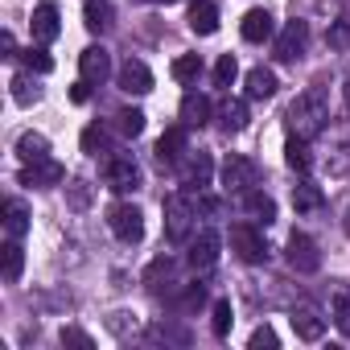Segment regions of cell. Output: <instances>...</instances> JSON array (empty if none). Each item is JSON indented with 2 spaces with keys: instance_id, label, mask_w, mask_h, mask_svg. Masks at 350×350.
<instances>
[{
  "instance_id": "15",
  "label": "cell",
  "mask_w": 350,
  "mask_h": 350,
  "mask_svg": "<svg viewBox=\"0 0 350 350\" xmlns=\"http://www.w3.org/2000/svg\"><path fill=\"white\" fill-rule=\"evenodd\" d=\"M29 33H33V42H54L58 33H62V21H58V9L54 5H38L33 9V21H29Z\"/></svg>"
},
{
  "instance_id": "6",
  "label": "cell",
  "mask_w": 350,
  "mask_h": 350,
  "mask_svg": "<svg viewBox=\"0 0 350 350\" xmlns=\"http://www.w3.org/2000/svg\"><path fill=\"white\" fill-rule=\"evenodd\" d=\"M231 252H235L243 264H264V260H268V243H264V235H260L252 223H235V227H231Z\"/></svg>"
},
{
  "instance_id": "35",
  "label": "cell",
  "mask_w": 350,
  "mask_h": 350,
  "mask_svg": "<svg viewBox=\"0 0 350 350\" xmlns=\"http://www.w3.org/2000/svg\"><path fill=\"white\" fill-rule=\"evenodd\" d=\"M21 58H25V70H33V75H50V70H54V58H50L42 46H29Z\"/></svg>"
},
{
  "instance_id": "44",
  "label": "cell",
  "mask_w": 350,
  "mask_h": 350,
  "mask_svg": "<svg viewBox=\"0 0 350 350\" xmlns=\"http://www.w3.org/2000/svg\"><path fill=\"white\" fill-rule=\"evenodd\" d=\"M144 5H173V0H144Z\"/></svg>"
},
{
  "instance_id": "8",
  "label": "cell",
  "mask_w": 350,
  "mask_h": 350,
  "mask_svg": "<svg viewBox=\"0 0 350 350\" xmlns=\"http://www.w3.org/2000/svg\"><path fill=\"white\" fill-rule=\"evenodd\" d=\"M305 46H309V21H301V17L276 33V58L280 62H297L305 54Z\"/></svg>"
},
{
  "instance_id": "26",
  "label": "cell",
  "mask_w": 350,
  "mask_h": 350,
  "mask_svg": "<svg viewBox=\"0 0 350 350\" xmlns=\"http://www.w3.org/2000/svg\"><path fill=\"white\" fill-rule=\"evenodd\" d=\"M243 211H247L256 223H264V227L276 219V202H272L268 194H260V190H247V194H243Z\"/></svg>"
},
{
  "instance_id": "17",
  "label": "cell",
  "mask_w": 350,
  "mask_h": 350,
  "mask_svg": "<svg viewBox=\"0 0 350 350\" xmlns=\"http://www.w3.org/2000/svg\"><path fill=\"white\" fill-rule=\"evenodd\" d=\"M243 42H252V46H260V42H268L272 33H276V21H272V13L268 9H252L247 17H243Z\"/></svg>"
},
{
  "instance_id": "33",
  "label": "cell",
  "mask_w": 350,
  "mask_h": 350,
  "mask_svg": "<svg viewBox=\"0 0 350 350\" xmlns=\"http://www.w3.org/2000/svg\"><path fill=\"white\" fill-rule=\"evenodd\" d=\"M116 132H124V136H140V132H144V111H136V107L116 111Z\"/></svg>"
},
{
  "instance_id": "30",
  "label": "cell",
  "mask_w": 350,
  "mask_h": 350,
  "mask_svg": "<svg viewBox=\"0 0 350 350\" xmlns=\"http://www.w3.org/2000/svg\"><path fill=\"white\" fill-rule=\"evenodd\" d=\"M9 87H13V99H17L21 107H29V103H38V99H42V87H38V79H33V70H25V75H17V79H13Z\"/></svg>"
},
{
  "instance_id": "14",
  "label": "cell",
  "mask_w": 350,
  "mask_h": 350,
  "mask_svg": "<svg viewBox=\"0 0 350 350\" xmlns=\"http://www.w3.org/2000/svg\"><path fill=\"white\" fill-rule=\"evenodd\" d=\"M293 329H297V338L317 342V338L325 334V317H321V309H317V305H309V301H301V305L293 309Z\"/></svg>"
},
{
  "instance_id": "31",
  "label": "cell",
  "mask_w": 350,
  "mask_h": 350,
  "mask_svg": "<svg viewBox=\"0 0 350 350\" xmlns=\"http://www.w3.org/2000/svg\"><path fill=\"white\" fill-rule=\"evenodd\" d=\"M169 75L178 79V83H198V75H202V58H198V54H182V58H173Z\"/></svg>"
},
{
  "instance_id": "38",
  "label": "cell",
  "mask_w": 350,
  "mask_h": 350,
  "mask_svg": "<svg viewBox=\"0 0 350 350\" xmlns=\"http://www.w3.org/2000/svg\"><path fill=\"white\" fill-rule=\"evenodd\" d=\"M329 46H334V50H346V46H350V17L334 21V29H329Z\"/></svg>"
},
{
  "instance_id": "13",
  "label": "cell",
  "mask_w": 350,
  "mask_h": 350,
  "mask_svg": "<svg viewBox=\"0 0 350 350\" xmlns=\"http://www.w3.org/2000/svg\"><path fill=\"white\" fill-rule=\"evenodd\" d=\"M79 70H83V79H87L91 87H103L107 75H111V54H107L103 46H87V50L79 54Z\"/></svg>"
},
{
  "instance_id": "32",
  "label": "cell",
  "mask_w": 350,
  "mask_h": 350,
  "mask_svg": "<svg viewBox=\"0 0 350 350\" xmlns=\"http://www.w3.org/2000/svg\"><path fill=\"white\" fill-rule=\"evenodd\" d=\"M334 325H338L342 338H350V288L334 293Z\"/></svg>"
},
{
  "instance_id": "1",
  "label": "cell",
  "mask_w": 350,
  "mask_h": 350,
  "mask_svg": "<svg viewBox=\"0 0 350 350\" xmlns=\"http://www.w3.org/2000/svg\"><path fill=\"white\" fill-rule=\"evenodd\" d=\"M325 120H329V103H325L321 91H305V95H297L293 107H288V132H293V136L313 140V136L325 128Z\"/></svg>"
},
{
  "instance_id": "4",
  "label": "cell",
  "mask_w": 350,
  "mask_h": 350,
  "mask_svg": "<svg viewBox=\"0 0 350 350\" xmlns=\"http://www.w3.org/2000/svg\"><path fill=\"white\" fill-rule=\"evenodd\" d=\"M103 178L116 194H132V190H140V165L128 152H116V157L103 161Z\"/></svg>"
},
{
  "instance_id": "5",
  "label": "cell",
  "mask_w": 350,
  "mask_h": 350,
  "mask_svg": "<svg viewBox=\"0 0 350 350\" xmlns=\"http://www.w3.org/2000/svg\"><path fill=\"white\" fill-rule=\"evenodd\" d=\"M107 223H111V231H116L120 243H140V239H144V215H140V206H132V202L111 206V211H107Z\"/></svg>"
},
{
  "instance_id": "7",
  "label": "cell",
  "mask_w": 350,
  "mask_h": 350,
  "mask_svg": "<svg viewBox=\"0 0 350 350\" xmlns=\"http://www.w3.org/2000/svg\"><path fill=\"white\" fill-rule=\"evenodd\" d=\"M62 178H66V169H62L54 157L29 161V165L21 169V186H33V190H54V186H62Z\"/></svg>"
},
{
  "instance_id": "43",
  "label": "cell",
  "mask_w": 350,
  "mask_h": 350,
  "mask_svg": "<svg viewBox=\"0 0 350 350\" xmlns=\"http://www.w3.org/2000/svg\"><path fill=\"white\" fill-rule=\"evenodd\" d=\"M0 50H5V58H13V54H17V42H13V33H9V29L0 33Z\"/></svg>"
},
{
  "instance_id": "11",
  "label": "cell",
  "mask_w": 350,
  "mask_h": 350,
  "mask_svg": "<svg viewBox=\"0 0 350 350\" xmlns=\"http://www.w3.org/2000/svg\"><path fill=\"white\" fill-rule=\"evenodd\" d=\"M288 264H293V272H317L321 268V252H317V243L309 239V235H301V231H293L288 235Z\"/></svg>"
},
{
  "instance_id": "39",
  "label": "cell",
  "mask_w": 350,
  "mask_h": 350,
  "mask_svg": "<svg viewBox=\"0 0 350 350\" xmlns=\"http://www.w3.org/2000/svg\"><path fill=\"white\" fill-rule=\"evenodd\" d=\"M62 342H66V346H83V350H91V346H95V342H91V334H83V329H75V325H66V329H62Z\"/></svg>"
},
{
  "instance_id": "16",
  "label": "cell",
  "mask_w": 350,
  "mask_h": 350,
  "mask_svg": "<svg viewBox=\"0 0 350 350\" xmlns=\"http://www.w3.org/2000/svg\"><path fill=\"white\" fill-rule=\"evenodd\" d=\"M186 152H190V148H186V124H182V128H169V132L157 140V161H161V165H182Z\"/></svg>"
},
{
  "instance_id": "9",
  "label": "cell",
  "mask_w": 350,
  "mask_h": 350,
  "mask_svg": "<svg viewBox=\"0 0 350 350\" xmlns=\"http://www.w3.org/2000/svg\"><path fill=\"white\" fill-rule=\"evenodd\" d=\"M219 247H223L219 231H198V235L190 239V256H186V264H190L194 272H211V268L219 264Z\"/></svg>"
},
{
  "instance_id": "45",
  "label": "cell",
  "mask_w": 350,
  "mask_h": 350,
  "mask_svg": "<svg viewBox=\"0 0 350 350\" xmlns=\"http://www.w3.org/2000/svg\"><path fill=\"white\" fill-rule=\"evenodd\" d=\"M346 231H350V211H346Z\"/></svg>"
},
{
  "instance_id": "19",
  "label": "cell",
  "mask_w": 350,
  "mask_h": 350,
  "mask_svg": "<svg viewBox=\"0 0 350 350\" xmlns=\"http://www.w3.org/2000/svg\"><path fill=\"white\" fill-rule=\"evenodd\" d=\"M206 120H211V99L198 95V91H190V95L182 99V124H186V128H202Z\"/></svg>"
},
{
  "instance_id": "24",
  "label": "cell",
  "mask_w": 350,
  "mask_h": 350,
  "mask_svg": "<svg viewBox=\"0 0 350 350\" xmlns=\"http://www.w3.org/2000/svg\"><path fill=\"white\" fill-rule=\"evenodd\" d=\"M17 157L29 165V161H42V157H50V140L42 136V132H21L17 136Z\"/></svg>"
},
{
  "instance_id": "40",
  "label": "cell",
  "mask_w": 350,
  "mask_h": 350,
  "mask_svg": "<svg viewBox=\"0 0 350 350\" xmlns=\"http://www.w3.org/2000/svg\"><path fill=\"white\" fill-rule=\"evenodd\" d=\"M264 346H268V350L276 346V329H272V325H260V329L252 334V350H264Z\"/></svg>"
},
{
  "instance_id": "2",
  "label": "cell",
  "mask_w": 350,
  "mask_h": 350,
  "mask_svg": "<svg viewBox=\"0 0 350 350\" xmlns=\"http://www.w3.org/2000/svg\"><path fill=\"white\" fill-rule=\"evenodd\" d=\"M194 215H198V206H194L186 194H169V198H165V235H169L173 243H190Z\"/></svg>"
},
{
  "instance_id": "22",
  "label": "cell",
  "mask_w": 350,
  "mask_h": 350,
  "mask_svg": "<svg viewBox=\"0 0 350 350\" xmlns=\"http://www.w3.org/2000/svg\"><path fill=\"white\" fill-rule=\"evenodd\" d=\"M173 264L169 256H157L152 264H148V272H144V284H148V293H165V284H173Z\"/></svg>"
},
{
  "instance_id": "3",
  "label": "cell",
  "mask_w": 350,
  "mask_h": 350,
  "mask_svg": "<svg viewBox=\"0 0 350 350\" xmlns=\"http://www.w3.org/2000/svg\"><path fill=\"white\" fill-rule=\"evenodd\" d=\"M256 182H260V165L252 157L231 152L223 161V190L227 194H247V190H256Z\"/></svg>"
},
{
  "instance_id": "21",
  "label": "cell",
  "mask_w": 350,
  "mask_h": 350,
  "mask_svg": "<svg viewBox=\"0 0 350 350\" xmlns=\"http://www.w3.org/2000/svg\"><path fill=\"white\" fill-rule=\"evenodd\" d=\"M284 165L297 169V173H309L313 152H309V140H305V136H288V140H284Z\"/></svg>"
},
{
  "instance_id": "28",
  "label": "cell",
  "mask_w": 350,
  "mask_h": 350,
  "mask_svg": "<svg viewBox=\"0 0 350 350\" xmlns=\"http://www.w3.org/2000/svg\"><path fill=\"white\" fill-rule=\"evenodd\" d=\"M0 264H5V280H9V284L21 280V272H25V252H21L17 239H9L5 247H0Z\"/></svg>"
},
{
  "instance_id": "37",
  "label": "cell",
  "mask_w": 350,
  "mask_h": 350,
  "mask_svg": "<svg viewBox=\"0 0 350 350\" xmlns=\"http://www.w3.org/2000/svg\"><path fill=\"white\" fill-rule=\"evenodd\" d=\"M235 325V313H231V301H215V338H227Z\"/></svg>"
},
{
  "instance_id": "34",
  "label": "cell",
  "mask_w": 350,
  "mask_h": 350,
  "mask_svg": "<svg viewBox=\"0 0 350 350\" xmlns=\"http://www.w3.org/2000/svg\"><path fill=\"white\" fill-rule=\"evenodd\" d=\"M107 128L103 124H91L87 132H83V152H91V157H99V152H107Z\"/></svg>"
},
{
  "instance_id": "41",
  "label": "cell",
  "mask_w": 350,
  "mask_h": 350,
  "mask_svg": "<svg viewBox=\"0 0 350 350\" xmlns=\"http://www.w3.org/2000/svg\"><path fill=\"white\" fill-rule=\"evenodd\" d=\"M87 202H91V190H87V182H75V186H70V206H75V211H83Z\"/></svg>"
},
{
  "instance_id": "10",
  "label": "cell",
  "mask_w": 350,
  "mask_h": 350,
  "mask_svg": "<svg viewBox=\"0 0 350 350\" xmlns=\"http://www.w3.org/2000/svg\"><path fill=\"white\" fill-rule=\"evenodd\" d=\"M211 178H215V161H211V152H186L182 157V182H186V190H206L211 186Z\"/></svg>"
},
{
  "instance_id": "12",
  "label": "cell",
  "mask_w": 350,
  "mask_h": 350,
  "mask_svg": "<svg viewBox=\"0 0 350 350\" xmlns=\"http://www.w3.org/2000/svg\"><path fill=\"white\" fill-rule=\"evenodd\" d=\"M116 83H120V91H128V95H148V91H152V70H148L140 58H124V66L116 70Z\"/></svg>"
},
{
  "instance_id": "27",
  "label": "cell",
  "mask_w": 350,
  "mask_h": 350,
  "mask_svg": "<svg viewBox=\"0 0 350 350\" xmlns=\"http://www.w3.org/2000/svg\"><path fill=\"white\" fill-rule=\"evenodd\" d=\"M83 25H87L91 33H107V29H111V5H107V0H87Z\"/></svg>"
},
{
  "instance_id": "36",
  "label": "cell",
  "mask_w": 350,
  "mask_h": 350,
  "mask_svg": "<svg viewBox=\"0 0 350 350\" xmlns=\"http://www.w3.org/2000/svg\"><path fill=\"white\" fill-rule=\"evenodd\" d=\"M235 75H239L235 54H223V58L215 62V83H219V87H231V83H235Z\"/></svg>"
},
{
  "instance_id": "42",
  "label": "cell",
  "mask_w": 350,
  "mask_h": 350,
  "mask_svg": "<svg viewBox=\"0 0 350 350\" xmlns=\"http://www.w3.org/2000/svg\"><path fill=\"white\" fill-rule=\"evenodd\" d=\"M87 95H91V83H87V79H79V83L70 87V99H75V103H87Z\"/></svg>"
},
{
  "instance_id": "18",
  "label": "cell",
  "mask_w": 350,
  "mask_h": 350,
  "mask_svg": "<svg viewBox=\"0 0 350 350\" xmlns=\"http://www.w3.org/2000/svg\"><path fill=\"white\" fill-rule=\"evenodd\" d=\"M190 29L198 38H211L219 29V5H215V0H194V5H190Z\"/></svg>"
},
{
  "instance_id": "25",
  "label": "cell",
  "mask_w": 350,
  "mask_h": 350,
  "mask_svg": "<svg viewBox=\"0 0 350 350\" xmlns=\"http://www.w3.org/2000/svg\"><path fill=\"white\" fill-rule=\"evenodd\" d=\"M321 202H325L321 186H313V182H297V186H293V206H297L301 215H313V211H321Z\"/></svg>"
},
{
  "instance_id": "20",
  "label": "cell",
  "mask_w": 350,
  "mask_h": 350,
  "mask_svg": "<svg viewBox=\"0 0 350 350\" xmlns=\"http://www.w3.org/2000/svg\"><path fill=\"white\" fill-rule=\"evenodd\" d=\"M219 124H223V132H243V128H247V103L227 95V99L219 103Z\"/></svg>"
},
{
  "instance_id": "23",
  "label": "cell",
  "mask_w": 350,
  "mask_h": 350,
  "mask_svg": "<svg viewBox=\"0 0 350 350\" xmlns=\"http://www.w3.org/2000/svg\"><path fill=\"white\" fill-rule=\"evenodd\" d=\"M247 95L252 99H272L276 95V75L268 66H252L247 70Z\"/></svg>"
},
{
  "instance_id": "29",
  "label": "cell",
  "mask_w": 350,
  "mask_h": 350,
  "mask_svg": "<svg viewBox=\"0 0 350 350\" xmlns=\"http://www.w3.org/2000/svg\"><path fill=\"white\" fill-rule=\"evenodd\" d=\"M5 231H9V239H21V235L29 231V211H25V202H17V198L5 202Z\"/></svg>"
}]
</instances>
